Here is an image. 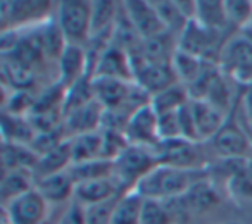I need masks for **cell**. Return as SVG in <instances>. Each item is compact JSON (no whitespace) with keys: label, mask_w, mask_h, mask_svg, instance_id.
Listing matches in <instances>:
<instances>
[{"label":"cell","mask_w":252,"mask_h":224,"mask_svg":"<svg viewBox=\"0 0 252 224\" xmlns=\"http://www.w3.org/2000/svg\"><path fill=\"white\" fill-rule=\"evenodd\" d=\"M12 9H5L2 5V21L5 23L4 29L7 28V23H12L11 29L14 31L18 26H30V25H43L47 14L50 12V2H9Z\"/></svg>","instance_id":"7c38bea8"},{"label":"cell","mask_w":252,"mask_h":224,"mask_svg":"<svg viewBox=\"0 0 252 224\" xmlns=\"http://www.w3.org/2000/svg\"><path fill=\"white\" fill-rule=\"evenodd\" d=\"M71 164H73V138L61 143L49 154L42 155L36 168L33 169V178H35V181H38V179L47 178L50 174L67 171Z\"/></svg>","instance_id":"d6986e66"},{"label":"cell","mask_w":252,"mask_h":224,"mask_svg":"<svg viewBox=\"0 0 252 224\" xmlns=\"http://www.w3.org/2000/svg\"><path fill=\"white\" fill-rule=\"evenodd\" d=\"M119 195H123V192L118 183H116V179L105 178L76 183L73 200L80 203L81 207H90L97 205V203L109 202V200L116 198Z\"/></svg>","instance_id":"9a60e30c"},{"label":"cell","mask_w":252,"mask_h":224,"mask_svg":"<svg viewBox=\"0 0 252 224\" xmlns=\"http://www.w3.org/2000/svg\"><path fill=\"white\" fill-rule=\"evenodd\" d=\"M74 183L69 169L57 174H50L47 178H42L36 181L35 188L40 192V195L47 200L49 203H61L66 202L67 198L74 196Z\"/></svg>","instance_id":"ac0fdd59"},{"label":"cell","mask_w":252,"mask_h":224,"mask_svg":"<svg viewBox=\"0 0 252 224\" xmlns=\"http://www.w3.org/2000/svg\"><path fill=\"white\" fill-rule=\"evenodd\" d=\"M207 174H209V169L207 171H187V169H176L159 164L138 181L135 192L140 193L144 198H178L185 195L197 181L207 178Z\"/></svg>","instance_id":"6da1fadb"},{"label":"cell","mask_w":252,"mask_h":224,"mask_svg":"<svg viewBox=\"0 0 252 224\" xmlns=\"http://www.w3.org/2000/svg\"><path fill=\"white\" fill-rule=\"evenodd\" d=\"M119 196H116V198L109 200V202H104V203L83 207L85 209V224H111L112 212H114V207H116V203H118Z\"/></svg>","instance_id":"e575fe53"},{"label":"cell","mask_w":252,"mask_h":224,"mask_svg":"<svg viewBox=\"0 0 252 224\" xmlns=\"http://www.w3.org/2000/svg\"><path fill=\"white\" fill-rule=\"evenodd\" d=\"M92 100H95L94 86H92V76H83L73 86L67 88L66 98H64V105H63V117H66L67 114L74 112L76 109L90 104Z\"/></svg>","instance_id":"f546056e"},{"label":"cell","mask_w":252,"mask_h":224,"mask_svg":"<svg viewBox=\"0 0 252 224\" xmlns=\"http://www.w3.org/2000/svg\"><path fill=\"white\" fill-rule=\"evenodd\" d=\"M237 105L226 117L223 128L209 141H206L218 162L252 159V138L249 137L247 128L242 126L240 121L237 119Z\"/></svg>","instance_id":"277c9868"},{"label":"cell","mask_w":252,"mask_h":224,"mask_svg":"<svg viewBox=\"0 0 252 224\" xmlns=\"http://www.w3.org/2000/svg\"><path fill=\"white\" fill-rule=\"evenodd\" d=\"M224 31H218V29L207 28V26L200 25L195 18L190 19L187 23L185 29L182 31L178 40V49L187 54L199 57L204 60H211V62H218L220 60V54L226 40H223Z\"/></svg>","instance_id":"8992f818"},{"label":"cell","mask_w":252,"mask_h":224,"mask_svg":"<svg viewBox=\"0 0 252 224\" xmlns=\"http://www.w3.org/2000/svg\"><path fill=\"white\" fill-rule=\"evenodd\" d=\"M118 12L114 2H92V36L114 29Z\"/></svg>","instance_id":"4dcf8cb0"},{"label":"cell","mask_w":252,"mask_h":224,"mask_svg":"<svg viewBox=\"0 0 252 224\" xmlns=\"http://www.w3.org/2000/svg\"><path fill=\"white\" fill-rule=\"evenodd\" d=\"M2 159H4V172L9 171H32L36 168L40 155L30 145L5 143L2 147Z\"/></svg>","instance_id":"44dd1931"},{"label":"cell","mask_w":252,"mask_h":224,"mask_svg":"<svg viewBox=\"0 0 252 224\" xmlns=\"http://www.w3.org/2000/svg\"><path fill=\"white\" fill-rule=\"evenodd\" d=\"M193 18L207 28L224 31L230 26L224 11V2H195V16Z\"/></svg>","instance_id":"f1b7e54d"},{"label":"cell","mask_w":252,"mask_h":224,"mask_svg":"<svg viewBox=\"0 0 252 224\" xmlns=\"http://www.w3.org/2000/svg\"><path fill=\"white\" fill-rule=\"evenodd\" d=\"M2 131H4L5 143L16 145H32L36 137L35 128L32 126L26 116H14L4 112L2 116Z\"/></svg>","instance_id":"7402d4cb"},{"label":"cell","mask_w":252,"mask_h":224,"mask_svg":"<svg viewBox=\"0 0 252 224\" xmlns=\"http://www.w3.org/2000/svg\"><path fill=\"white\" fill-rule=\"evenodd\" d=\"M247 131H249V137L252 138V124H247Z\"/></svg>","instance_id":"ab89813d"},{"label":"cell","mask_w":252,"mask_h":224,"mask_svg":"<svg viewBox=\"0 0 252 224\" xmlns=\"http://www.w3.org/2000/svg\"><path fill=\"white\" fill-rule=\"evenodd\" d=\"M224 11L231 28H247L252 18V2H224Z\"/></svg>","instance_id":"836d02e7"},{"label":"cell","mask_w":252,"mask_h":224,"mask_svg":"<svg viewBox=\"0 0 252 224\" xmlns=\"http://www.w3.org/2000/svg\"><path fill=\"white\" fill-rule=\"evenodd\" d=\"M135 83L142 86L151 97L168 90L169 86L180 83L171 62H133Z\"/></svg>","instance_id":"ba28073f"},{"label":"cell","mask_w":252,"mask_h":224,"mask_svg":"<svg viewBox=\"0 0 252 224\" xmlns=\"http://www.w3.org/2000/svg\"><path fill=\"white\" fill-rule=\"evenodd\" d=\"M97 159H102L100 130L73 138V164H83V162L97 161Z\"/></svg>","instance_id":"d4e9b609"},{"label":"cell","mask_w":252,"mask_h":224,"mask_svg":"<svg viewBox=\"0 0 252 224\" xmlns=\"http://www.w3.org/2000/svg\"><path fill=\"white\" fill-rule=\"evenodd\" d=\"M56 21L67 43L87 47L92 36V2H61Z\"/></svg>","instance_id":"52a82bcc"},{"label":"cell","mask_w":252,"mask_h":224,"mask_svg":"<svg viewBox=\"0 0 252 224\" xmlns=\"http://www.w3.org/2000/svg\"><path fill=\"white\" fill-rule=\"evenodd\" d=\"M240 107H242V111H244V116H245V119H247V124H252V84L242 88Z\"/></svg>","instance_id":"74e56055"},{"label":"cell","mask_w":252,"mask_h":224,"mask_svg":"<svg viewBox=\"0 0 252 224\" xmlns=\"http://www.w3.org/2000/svg\"><path fill=\"white\" fill-rule=\"evenodd\" d=\"M95 76L116 78V80H123V81H135L133 67H131V60L128 52L123 47L111 42V45L105 49V52L102 54L100 60H98L97 67H95L94 78Z\"/></svg>","instance_id":"5bb4252c"},{"label":"cell","mask_w":252,"mask_h":224,"mask_svg":"<svg viewBox=\"0 0 252 224\" xmlns=\"http://www.w3.org/2000/svg\"><path fill=\"white\" fill-rule=\"evenodd\" d=\"M245 29H247V31L252 35V18H251V23H249V26H247V28H245Z\"/></svg>","instance_id":"f35d334b"},{"label":"cell","mask_w":252,"mask_h":224,"mask_svg":"<svg viewBox=\"0 0 252 224\" xmlns=\"http://www.w3.org/2000/svg\"><path fill=\"white\" fill-rule=\"evenodd\" d=\"M59 224H85V209L78 202L71 203V207L66 210Z\"/></svg>","instance_id":"8d00e7d4"},{"label":"cell","mask_w":252,"mask_h":224,"mask_svg":"<svg viewBox=\"0 0 252 224\" xmlns=\"http://www.w3.org/2000/svg\"><path fill=\"white\" fill-rule=\"evenodd\" d=\"M185 205L187 212H202V210H209L216 203H220V193H218L216 186L209 181L207 178L197 181L185 195L180 196Z\"/></svg>","instance_id":"ffe728a7"},{"label":"cell","mask_w":252,"mask_h":224,"mask_svg":"<svg viewBox=\"0 0 252 224\" xmlns=\"http://www.w3.org/2000/svg\"><path fill=\"white\" fill-rule=\"evenodd\" d=\"M152 150L161 166L187 169V171H207L218 162L206 141L173 138V140H161Z\"/></svg>","instance_id":"7a4b0ae2"},{"label":"cell","mask_w":252,"mask_h":224,"mask_svg":"<svg viewBox=\"0 0 252 224\" xmlns=\"http://www.w3.org/2000/svg\"><path fill=\"white\" fill-rule=\"evenodd\" d=\"M123 7L142 38H152L168 31L152 2H125Z\"/></svg>","instance_id":"4fadbf2b"},{"label":"cell","mask_w":252,"mask_h":224,"mask_svg":"<svg viewBox=\"0 0 252 224\" xmlns=\"http://www.w3.org/2000/svg\"><path fill=\"white\" fill-rule=\"evenodd\" d=\"M171 64L175 67V73L178 76V81L185 86H190L200 78V74L206 71V67L211 64V60H204L199 57L187 54L183 50H176L171 59ZM218 64V62H216Z\"/></svg>","instance_id":"cb8c5ba5"},{"label":"cell","mask_w":252,"mask_h":224,"mask_svg":"<svg viewBox=\"0 0 252 224\" xmlns=\"http://www.w3.org/2000/svg\"><path fill=\"white\" fill-rule=\"evenodd\" d=\"M33 172L32 171H9L4 172V179H2V202L7 205L18 196L28 193L33 190Z\"/></svg>","instance_id":"4316f807"},{"label":"cell","mask_w":252,"mask_h":224,"mask_svg":"<svg viewBox=\"0 0 252 224\" xmlns=\"http://www.w3.org/2000/svg\"><path fill=\"white\" fill-rule=\"evenodd\" d=\"M104 105L95 98L90 104L76 109L74 112L64 117V130L69 135V138L80 137V135L94 133L98 131L102 126V117H104Z\"/></svg>","instance_id":"8fae6325"},{"label":"cell","mask_w":252,"mask_h":224,"mask_svg":"<svg viewBox=\"0 0 252 224\" xmlns=\"http://www.w3.org/2000/svg\"><path fill=\"white\" fill-rule=\"evenodd\" d=\"M47 202L36 188L18 196L5 207L11 224H43L47 216Z\"/></svg>","instance_id":"30bf717a"},{"label":"cell","mask_w":252,"mask_h":224,"mask_svg":"<svg viewBox=\"0 0 252 224\" xmlns=\"http://www.w3.org/2000/svg\"><path fill=\"white\" fill-rule=\"evenodd\" d=\"M144 202L145 198L135 190L123 193L114 207L111 224H140Z\"/></svg>","instance_id":"603a6c76"},{"label":"cell","mask_w":252,"mask_h":224,"mask_svg":"<svg viewBox=\"0 0 252 224\" xmlns=\"http://www.w3.org/2000/svg\"><path fill=\"white\" fill-rule=\"evenodd\" d=\"M226 190L237 200H252V176L247 171V164L226 179Z\"/></svg>","instance_id":"d6a6232c"},{"label":"cell","mask_w":252,"mask_h":224,"mask_svg":"<svg viewBox=\"0 0 252 224\" xmlns=\"http://www.w3.org/2000/svg\"><path fill=\"white\" fill-rule=\"evenodd\" d=\"M221 73L242 88L252 84V35L249 31L228 36L218 60Z\"/></svg>","instance_id":"3957f363"},{"label":"cell","mask_w":252,"mask_h":224,"mask_svg":"<svg viewBox=\"0 0 252 224\" xmlns=\"http://www.w3.org/2000/svg\"><path fill=\"white\" fill-rule=\"evenodd\" d=\"M175 216L169 209L168 202L156 198H145L142 209L140 224H175Z\"/></svg>","instance_id":"1f68e13d"},{"label":"cell","mask_w":252,"mask_h":224,"mask_svg":"<svg viewBox=\"0 0 252 224\" xmlns=\"http://www.w3.org/2000/svg\"><path fill=\"white\" fill-rule=\"evenodd\" d=\"M158 128H159V138H161V140L182 138L178 111L166 112V114H158Z\"/></svg>","instance_id":"d590c367"},{"label":"cell","mask_w":252,"mask_h":224,"mask_svg":"<svg viewBox=\"0 0 252 224\" xmlns=\"http://www.w3.org/2000/svg\"><path fill=\"white\" fill-rule=\"evenodd\" d=\"M87 74V50L81 45L67 43L59 59V83L69 88Z\"/></svg>","instance_id":"e0dca14e"},{"label":"cell","mask_w":252,"mask_h":224,"mask_svg":"<svg viewBox=\"0 0 252 224\" xmlns=\"http://www.w3.org/2000/svg\"><path fill=\"white\" fill-rule=\"evenodd\" d=\"M69 172L73 176L74 183L114 178V161L97 159V161L83 162V164H73L69 168Z\"/></svg>","instance_id":"83f0119b"},{"label":"cell","mask_w":252,"mask_h":224,"mask_svg":"<svg viewBox=\"0 0 252 224\" xmlns=\"http://www.w3.org/2000/svg\"><path fill=\"white\" fill-rule=\"evenodd\" d=\"M245 31H247V29H245Z\"/></svg>","instance_id":"60d3db41"},{"label":"cell","mask_w":252,"mask_h":224,"mask_svg":"<svg viewBox=\"0 0 252 224\" xmlns=\"http://www.w3.org/2000/svg\"><path fill=\"white\" fill-rule=\"evenodd\" d=\"M190 107L199 141H209L223 128L228 116L206 100H190Z\"/></svg>","instance_id":"2e32d148"},{"label":"cell","mask_w":252,"mask_h":224,"mask_svg":"<svg viewBox=\"0 0 252 224\" xmlns=\"http://www.w3.org/2000/svg\"><path fill=\"white\" fill-rule=\"evenodd\" d=\"M126 140L130 145L154 148L161 141L158 128V112L151 104L138 109L126 124Z\"/></svg>","instance_id":"9c48e42d"},{"label":"cell","mask_w":252,"mask_h":224,"mask_svg":"<svg viewBox=\"0 0 252 224\" xmlns=\"http://www.w3.org/2000/svg\"><path fill=\"white\" fill-rule=\"evenodd\" d=\"M158 166L159 162L152 148L130 145L114 161V179L123 193L131 192L138 181Z\"/></svg>","instance_id":"5b68a950"},{"label":"cell","mask_w":252,"mask_h":224,"mask_svg":"<svg viewBox=\"0 0 252 224\" xmlns=\"http://www.w3.org/2000/svg\"><path fill=\"white\" fill-rule=\"evenodd\" d=\"M190 100H192V98H190L189 90H187L185 84L176 83V84H173V86H169L168 90L154 95L151 105L154 107V111L158 112V114H166V112L180 111V109L185 104H189Z\"/></svg>","instance_id":"484cf974"}]
</instances>
